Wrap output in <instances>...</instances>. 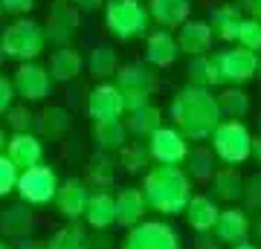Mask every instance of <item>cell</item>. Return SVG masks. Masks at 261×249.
Wrapping results in <instances>:
<instances>
[{
  "mask_svg": "<svg viewBox=\"0 0 261 249\" xmlns=\"http://www.w3.org/2000/svg\"><path fill=\"white\" fill-rule=\"evenodd\" d=\"M3 154L9 157V162L18 171H27L32 165H41V159H44V145H41V139L27 130V133H15L12 139H6V148H3Z\"/></svg>",
  "mask_w": 261,
  "mask_h": 249,
  "instance_id": "obj_15",
  "label": "cell"
},
{
  "mask_svg": "<svg viewBox=\"0 0 261 249\" xmlns=\"http://www.w3.org/2000/svg\"><path fill=\"white\" fill-rule=\"evenodd\" d=\"M105 26L119 41L148 35L151 18L142 0H105Z\"/></svg>",
  "mask_w": 261,
  "mask_h": 249,
  "instance_id": "obj_4",
  "label": "cell"
},
{
  "mask_svg": "<svg viewBox=\"0 0 261 249\" xmlns=\"http://www.w3.org/2000/svg\"><path fill=\"white\" fill-rule=\"evenodd\" d=\"M122 125H125V130H128L130 136L148 139L157 128H163V110H160L157 104H145L140 110L128 113V119L122 122Z\"/></svg>",
  "mask_w": 261,
  "mask_h": 249,
  "instance_id": "obj_29",
  "label": "cell"
},
{
  "mask_svg": "<svg viewBox=\"0 0 261 249\" xmlns=\"http://www.w3.org/2000/svg\"><path fill=\"white\" fill-rule=\"evenodd\" d=\"M241 12H247L252 20H261V0H238L235 3Z\"/></svg>",
  "mask_w": 261,
  "mask_h": 249,
  "instance_id": "obj_43",
  "label": "cell"
},
{
  "mask_svg": "<svg viewBox=\"0 0 261 249\" xmlns=\"http://www.w3.org/2000/svg\"><path fill=\"white\" fill-rule=\"evenodd\" d=\"M212 194L218 197V200H226V203H235V200H241L244 194V177L241 171L235 165H221L215 168L212 174Z\"/></svg>",
  "mask_w": 261,
  "mask_h": 249,
  "instance_id": "obj_27",
  "label": "cell"
},
{
  "mask_svg": "<svg viewBox=\"0 0 261 249\" xmlns=\"http://www.w3.org/2000/svg\"><path fill=\"white\" fill-rule=\"evenodd\" d=\"M145 9H148L151 20H157L163 29L171 32L174 26H180V23H186L189 20L192 3H189V0H148Z\"/></svg>",
  "mask_w": 261,
  "mask_h": 249,
  "instance_id": "obj_21",
  "label": "cell"
},
{
  "mask_svg": "<svg viewBox=\"0 0 261 249\" xmlns=\"http://www.w3.org/2000/svg\"><path fill=\"white\" fill-rule=\"evenodd\" d=\"M238 46L250 49V52H261V20L244 18L241 26H238V35H235Z\"/></svg>",
  "mask_w": 261,
  "mask_h": 249,
  "instance_id": "obj_37",
  "label": "cell"
},
{
  "mask_svg": "<svg viewBox=\"0 0 261 249\" xmlns=\"http://www.w3.org/2000/svg\"><path fill=\"white\" fill-rule=\"evenodd\" d=\"M29 232H32V212H29L27 203L9 206L6 212H0V235L23 240L29 238Z\"/></svg>",
  "mask_w": 261,
  "mask_h": 249,
  "instance_id": "obj_30",
  "label": "cell"
},
{
  "mask_svg": "<svg viewBox=\"0 0 261 249\" xmlns=\"http://www.w3.org/2000/svg\"><path fill=\"white\" fill-rule=\"evenodd\" d=\"M82 220L96 232L111 229L113 223H116V214H113V194L111 191H93L90 194Z\"/></svg>",
  "mask_w": 261,
  "mask_h": 249,
  "instance_id": "obj_26",
  "label": "cell"
},
{
  "mask_svg": "<svg viewBox=\"0 0 261 249\" xmlns=\"http://www.w3.org/2000/svg\"><path fill=\"white\" fill-rule=\"evenodd\" d=\"M215 99H218V110H221L224 119H244L250 113V96L241 87H226Z\"/></svg>",
  "mask_w": 261,
  "mask_h": 249,
  "instance_id": "obj_33",
  "label": "cell"
},
{
  "mask_svg": "<svg viewBox=\"0 0 261 249\" xmlns=\"http://www.w3.org/2000/svg\"><path fill=\"white\" fill-rule=\"evenodd\" d=\"M177 58H180V46L174 41V32H168V29H154V32H148V38H145V64L166 70Z\"/></svg>",
  "mask_w": 261,
  "mask_h": 249,
  "instance_id": "obj_17",
  "label": "cell"
},
{
  "mask_svg": "<svg viewBox=\"0 0 261 249\" xmlns=\"http://www.w3.org/2000/svg\"><path fill=\"white\" fill-rule=\"evenodd\" d=\"M0 249H12V246L6 243V240H0Z\"/></svg>",
  "mask_w": 261,
  "mask_h": 249,
  "instance_id": "obj_50",
  "label": "cell"
},
{
  "mask_svg": "<svg viewBox=\"0 0 261 249\" xmlns=\"http://www.w3.org/2000/svg\"><path fill=\"white\" fill-rule=\"evenodd\" d=\"M0 20H3V6H0Z\"/></svg>",
  "mask_w": 261,
  "mask_h": 249,
  "instance_id": "obj_52",
  "label": "cell"
},
{
  "mask_svg": "<svg viewBox=\"0 0 261 249\" xmlns=\"http://www.w3.org/2000/svg\"><path fill=\"white\" fill-rule=\"evenodd\" d=\"M84 110L93 122H102V119H122V99H119V90L116 84H96L93 90L87 93V102H84Z\"/></svg>",
  "mask_w": 261,
  "mask_h": 249,
  "instance_id": "obj_14",
  "label": "cell"
},
{
  "mask_svg": "<svg viewBox=\"0 0 261 249\" xmlns=\"http://www.w3.org/2000/svg\"><path fill=\"white\" fill-rule=\"evenodd\" d=\"M258 75H261V58H258Z\"/></svg>",
  "mask_w": 261,
  "mask_h": 249,
  "instance_id": "obj_51",
  "label": "cell"
},
{
  "mask_svg": "<svg viewBox=\"0 0 261 249\" xmlns=\"http://www.w3.org/2000/svg\"><path fill=\"white\" fill-rule=\"evenodd\" d=\"M0 64H3V52H0Z\"/></svg>",
  "mask_w": 261,
  "mask_h": 249,
  "instance_id": "obj_53",
  "label": "cell"
},
{
  "mask_svg": "<svg viewBox=\"0 0 261 249\" xmlns=\"http://www.w3.org/2000/svg\"><path fill=\"white\" fill-rule=\"evenodd\" d=\"M218 203H215L209 194H192V200L186 203L183 214H186L189 220V229H195L197 235H203V232H212L215 220H218Z\"/></svg>",
  "mask_w": 261,
  "mask_h": 249,
  "instance_id": "obj_20",
  "label": "cell"
},
{
  "mask_svg": "<svg viewBox=\"0 0 261 249\" xmlns=\"http://www.w3.org/2000/svg\"><path fill=\"white\" fill-rule=\"evenodd\" d=\"M6 119H9V128L15 130V133L32 130V113H29L27 104H12L9 110H6Z\"/></svg>",
  "mask_w": 261,
  "mask_h": 249,
  "instance_id": "obj_38",
  "label": "cell"
},
{
  "mask_svg": "<svg viewBox=\"0 0 261 249\" xmlns=\"http://www.w3.org/2000/svg\"><path fill=\"white\" fill-rule=\"evenodd\" d=\"M142 194L148 209L160 214H183L192 200V180L180 165H151L142 180Z\"/></svg>",
  "mask_w": 261,
  "mask_h": 249,
  "instance_id": "obj_2",
  "label": "cell"
},
{
  "mask_svg": "<svg viewBox=\"0 0 261 249\" xmlns=\"http://www.w3.org/2000/svg\"><path fill=\"white\" fill-rule=\"evenodd\" d=\"M113 174H116V162L108 151H99L90 162H87V185H96V188H111L113 185Z\"/></svg>",
  "mask_w": 261,
  "mask_h": 249,
  "instance_id": "obj_34",
  "label": "cell"
},
{
  "mask_svg": "<svg viewBox=\"0 0 261 249\" xmlns=\"http://www.w3.org/2000/svg\"><path fill=\"white\" fill-rule=\"evenodd\" d=\"M82 26V12L75 9L73 3L67 0H56L49 3L47 12V23H44V38L56 46H67V41L75 35V29Z\"/></svg>",
  "mask_w": 261,
  "mask_h": 249,
  "instance_id": "obj_10",
  "label": "cell"
},
{
  "mask_svg": "<svg viewBox=\"0 0 261 249\" xmlns=\"http://www.w3.org/2000/svg\"><path fill=\"white\" fill-rule=\"evenodd\" d=\"M250 217H247V212L244 209H235V206H229V209H221L218 212V220H215L212 232H215V240L218 243H226V246H238V243H244V240L250 238Z\"/></svg>",
  "mask_w": 261,
  "mask_h": 249,
  "instance_id": "obj_13",
  "label": "cell"
},
{
  "mask_svg": "<svg viewBox=\"0 0 261 249\" xmlns=\"http://www.w3.org/2000/svg\"><path fill=\"white\" fill-rule=\"evenodd\" d=\"M3 148H6V133H3V128H0V154H3Z\"/></svg>",
  "mask_w": 261,
  "mask_h": 249,
  "instance_id": "obj_49",
  "label": "cell"
},
{
  "mask_svg": "<svg viewBox=\"0 0 261 249\" xmlns=\"http://www.w3.org/2000/svg\"><path fill=\"white\" fill-rule=\"evenodd\" d=\"M58 174L53 171L49 165H32L27 171L18 174V185L15 191L20 194V200L27 206H49L56 200V191H58Z\"/></svg>",
  "mask_w": 261,
  "mask_h": 249,
  "instance_id": "obj_6",
  "label": "cell"
},
{
  "mask_svg": "<svg viewBox=\"0 0 261 249\" xmlns=\"http://www.w3.org/2000/svg\"><path fill=\"white\" fill-rule=\"evenodd\" d=\"M244 20V12L235 6V3H221L209 12V29H212V38L218 41H235L238 35V26Z\"/></svg>",
  "mask_w": 261,
  "mask_h": 249,
  "instance_id": "obj_23",
  "label": "cell"
},
{
  "mask_svg": "<svg viewBox=\"0 0 261 249\" xmlns=\"http://www.w3.org/2000/svg\"><path fill=\"white\" fill-rule=\"evenodd\" d=\"M47 249H90V238H87L84 226L70 223V226H61L49 235Z\"/></svg>",
  "mask_w": 261,
  "mask_h": 249,
  "instance_id": "obj_35",
  "label": "cell"
},
{
  "mask_svg": "<svg viewBox=\"0 0 261 249\" xmlns=\"http://www.w3.org/2000/svg\"><path fill=\"white\" fill-rule=\"evenodd\" d=\"M145 145H148L151 162H157V165H183L186 151H189V139L177 128L163 125V128H157L151 133Z\"/></svg>",
  "mask_w": 261,
  "mask_h": 249,
  "instance_id": "obj_8",
  "label": "cell"
},
{
  "mask_svg": "<svg viewBox=\"0 0 261 249\" xmlns=\"http://www.w3.org/2000/svg\"><path fill=\"white\" fill-rule=\"evenodd\" d=\"M171 119H174V128L186 139L203 142L212 136V130L221 125L224 116L218 110V99L212 96V90L186 84L171 102Z\"/></svg>",
  "mask_w": 261,
  "mask_h": 249,
  "instance_id": "obj_1",
  "label": "cell"
},
{
  "mask_svg": "<svg viewBox=\"0 0 261 249\" xmlns=\"http://www.w3.org/2000/svg\"><path fill=\"white\" fill-rule=\"evenodd\" d=\"M116 154H119V165L125 171H130V174H142L151 165L148 145H142V142H125Z\"/></svg>",
  "mask_w": 261,
  "mask_h": 249,
  "instance_id": "obj_36",
  "label": "cell"
},
{
  "mask_svg": "<svg viewBox=\"0 0 261 249\" xmlns=\"http://www.w3.org/2000/svg\"><path fill=\"white\" fill-rule=\"evenodd\" d=\"M250 157H252V159H255V162H258V165H261V130H258V133H252Z\"/></svg>",
  "mask_w": 261,
  "mask_h": 249,
  "instance_id": "obj_46",
  "label": "cell"
},
{
  "mask_svg": "<svg viewBox=\"0 0 261 249\" xmlns=\"http://www.w3.org/2000/svg\"><path fill=\"white\" fill-rule=\"evenodd\" d=\"M212 154L224 165H241L250 159L252 133L241 119H221V125L212 130Z\"/></svg>",
  "mask_w": 261,
  "mask_h": 249,
  "instance_id": "obj_5",
  "label": "cell"
},
{
  "mask_svg": "<svg viewBox=\"0 0 261 249\" xmlns=\"http://www.w3.org/2000/svg\"><path fill=\"white\" fill-rule=\"evenodd\" d=\"M218 67H221L224 84L241 87V84H247L250 78L258 75V52H250L244 46L224 49V52H218Z\"/></svg>",
  "mask_w": 261,
  "mask_h": 249,
  "instance_id": "obj_11",
  "label": "cell"
},
{
  "mask_svg": "<svg viewBox=\"0 0 261 249\" xmlns=\"http://www.w3.org/2000/svg\"><path fill=\"white\" fill-rule=\"evenodd\" d=\"M93 139L99 151H119L125 142H128V130L122 125V119H102V122H93Z\"/></svg>",
  "mask_w": 261,
  "mask_h": 249,
  "instance_id": "obj_31",
  "label": "cell"
},
{
  "mask_svg": "<svg viewBox=\"0 0 261 249\" xmlns=\"http://www.w3.org/2000/svg\"><path fill=\"white\" fill-rule=\"evenodd\" d=\"M148 212V203H145V194L142 188H122L119 194H113V214H116V223L122 229H134L137 223H142Z\"/></svg>",
  "mask_w": 261,
  "mask_h": 249,
  "instance_id": "obj_16",
  "label": "cell"
},
{
  "mask_svg": "<svg viewBox=\"0 0 261 249\" xmlns=\"http://www.w3.org/2000/svg\"><path fill=\"white\" fill-rule=\"evenodd\" d=\"M258 128H261V116H258Z\"/></svg>",
  "mask_w": 261,
  "mask_h": 249,
  "instance_id": "obj_54",
  "label": "cell"
},
{
  "mask_svg": "<svg viewBox=\"0 0 261 249\" xmlns=\"http://www.w3.org/2000/svg\"><path fill=\"white\" fill-rule=\"evenodd\" d=\"M3 15H15V18H27L29 12L38 6V0H0Z\"/></svg>",
  "mask_w": 261,
  "mask_h": 249,
  "instance_id": "obj_41",
  "label": "cell"
},
{
  "mask_svg": "<svg viewBox=\"0 0 261 249\" xmlns=\"http://www.w3.org/2000/svg\"><path fill=\"white\" fill-rule=\"evenodd\" d=\"M87 70H90V75L99 78V81L116 75V70H119V56H116V49H113L111 44H99L93 52L87 56Z\"/></svg>",
  "mask_w": 261,
  "mask_h": 249,
  "instance_id": "obj_32",
  "label": "cell"
},
{
  "mask_svg": "<svg viewBox=\"0 0 261 249\" xmlns=\"http://www.w3.org/2000/svg\"><path fill=\"white\" fill-rule=\"evenodd\" d=\"M18 168L9 162L6 154H0V197H6V194L15 191V185H18Z\"/></svg>",
  "mask_w": 261,
  "mask_h": 249,
  "instance_id": "obj_39",
  "label": "cell"
},
{
  "mask_svg": "<svg viewBox=\"0 0 261 249\" xmlns=\"http://www.w3.org/2000/svg\"><path fill=\"white\" fill-rule=\"evenodd\" d=\"M84 67V58L75 52L73 46H58L56 52L49 56V64H47V73L53 81H61V84H70L73 78H79Z\"/></svg>",
  "mask_w": 261,
  "mask_h": 249,
  "instance_id": "obj_22",
  "label": "cell"
},
{
  "mask_svg": "<svg viewBox=\"0 0 261 249\" xmlns=\"http://www.w3.org/2000/svg\"><path fill=\"white\" fill-rule=\"evenodd\" d=\"M15 249H47V240L23 238V240H18V246H15Z\"/></svg>",
  "mask_w": 261,
  "mask_h": 249,
  "instance_id": "obj_45",
  "label": "cell"
},
{
  "mask_svg": "<svg viewBox=\"0 0 261 249\" xmlns=\"http://www.w3.org/2000/svg\"><path fill=\"white\" fill-rule=\"evenodd\" d=\"M87 200H90V185L79 180V177H70L64 183H58V191H56V209L58 214L70 223H79L84 217V209H87Z\"/></svg>",
  "mask_w": 261,
  "mask_h": 249,
  "instance_id": "obj_12",
  "label": "cell"
},
{
  "mask_svg": "<svg viewBox=\"0 0 261 249\" xmlns=\"http://www.w3.org/2000/svg\"><path fill=\"white\" fill-rule=\"evenodd\" d=\"M73 6L79 12H96L105 6V0H73Z\"/></svg>",
  "mask_w": 261,
  "mask_h": 249,
  "instance_id": "obj_44",
  "label": "cell"
},
{
  "mask_svg": "<svg viewBox=\"0 0 261 249\" xmlns=\"http://www.w3.org/2000/svg\"><path fill=\"white\" fill-rule=\"evenodd\" d=\"M244 203L252 212H261V174H252L250 180H244Z\"/></svg>",
  "mask_w": 261,
  "mask_h": 249,
  "instance_id": "obj_40",
  "label": "cell"
},
{
  "mask_svg": "<svg viewBox=\"0 0 261 249\" xmlns=\"http://www.w3.org/2000/svg\"><path fill=\"white\" fill-rule=\"evenodd\" d=\"M215 154H212V148L209 145H195V148H189L186 151V159H183V171H186V177L192 180V183H209L212 180V174H215Z\"/></svg>",
  "mask_w": 261,
  "mask_h": 249,
  "instance_id": "obj_24",
  "label": "cell"
},
{
  "mask_svg": "<svg viewBox=\"0 0 261 249\" xmlns=\"http://www.w3.org/2000/svg\"><path fill=\"white\" fill-rule=\"evenodd\" d=\"M32 128L38 130L35 136H47V139H61L67 136V130L73 128V113L64 107H47L44 113L32 116Z\"/></svg>",
  "mask_w": 261,
  "mask_h": 249,
  "instance_id": "obj_25",
  "label": "cell"
},
{
  "mask_svg": "<svg viewBox=\"0 0 261 249\" xmlns=\"http://www.w3.org/2000/svg\"><path fill=\"white\" fill-rule=\"evenodd\" d=\"M122 249H180V235L166 220H142L128 229Z\"/></svg>",
  "mask_w": 261,
  "mask_h": 249,
  "instance_id": "obj_7",
  "label": "cell"
},
{
  "mask_svg": "<svg viewBox=\"0 0 261 249\" xmlns=\"http://www.w3.org/2000/svg\"><path fill=\"white\" fill-rule=\"evenodd\" d=\"M116 90H140V93H154L157 90V73L154 67L134 61V64H122L116 70Z\"/></svg>",
  "mask_w": 261,
  "mask_h": 249,
  "instance_id": "obj_19",
  "label": "cell"
},
{
  "mask_svg": "<svg viewBox=\"0 0 261 249\" xmlns=\"http://www.w3.org/2000/svg\"><path fill=\"white\" fill-rule=\"evenodd\" d=\"M189 81L195 84V87H206V90H212L218 84H224V75H221V67H218V56H195L189 61Z\"/></svg>",
  "mask_w": 261,
  "mask_h": 249,
  "instance_id": "obj_28",
  "label": "cell"
},
{
  "mask_svg": "<svg viewBox=\"0 0 261 249\" xmlns=\"http://www.w3.org/2000/svg\"><path fill=\"white\" fill-rule=\"evenodd\" d=\"M12 87H15V96L23 99L27 104L29 102H44L49 93H53V78H49L44 64H38V61H23V64L15 70Z\"/></svg>",
  "mask_w": 261,
  "mask_h": 249,
  "instance_id": "obj_9",
  "label": "cell"
},
{
  "mask_svg": "<svg viewBox=\"0 0 261 249\" xmlns=\"http://www.w3.org/2000/svg\"><path fill=\"white\" fill-rule=\"evenodd\" d=\"M197 249H218V240H212V235L203 232V235H197Z\"/></svg>",
  "mask_w": 261,
  "mask_h": 249,
  "instance_id": "obj_47",
  "label": "cell"
},
{
  "mask_svg": "<svg viewBox=\"0 0 261 249\" xmlns=\"http://www.w3.org/2000/svg\"><path fill=\"white\" fill-rule=\"evenodd\" d=\"M12 104H15V87H12V78L0 73V116L9 110Z\"/></svg>",
  "mask_w": 261,
  "mask_h": 249,
  "instance_id": "obj_42",
  "label": "cell"
},
{
  "mask_svg": "<svg viewBox=\"0 0 261 249\" xmlns=\"http://www.w3.org/2000/svg\"><path fill=\"white\" fill-rule=\"evenodd\" d=\"M47 46V38H44V29L41 23H35L32 18H18L15 23L3 29V38H0V52L3 58H12V61H35Z\"/></svg>",
  "mask_w": 261,
  "mask_h": 249,
  "instance_id": "obj_3",
  "label": "cell"
},
{
  "mask_svg": "<svg viewBox=\"0 0 261 249\" xmlns=\"http://www.w3.org/2000/svg\"><path fill=\"white\" fill-rule=\"evenodd\" d=\"M174 41H177L180 52H186V56H192V58L206 56V52L212 49V29H209L206 20H192L189 18L186 23H180L177 26Z\"/></svg>",
  "mask_w": 261,
  "mask_h": 249,
  "instance_id": "obj_18",
  "label": "cell"
},
{
  "mask_svg": "<svg viewBox=\"0 0 261 249\" xmlns=\"http://www.w3.org/2000/svg\"><path fill=\"white\" fill-rule=\"evenodd\" d=\"M229 249H258L255 243H250V240H244V243H238V246H229Z\"/></svg>",
  "mask_w": 261,
  "mask_h": 249,
  "instance_id": "obj_48",
  "label": "cell"
}]
</instances>
